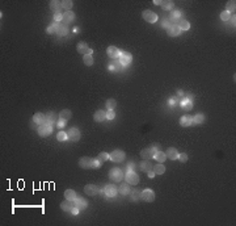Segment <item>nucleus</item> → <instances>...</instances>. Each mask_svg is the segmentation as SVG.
Segmentation results:
<instances>
[{"label":"nucleus","instance_id":"052dcab7","mask_svg":"<svg viewBox=\"0 0 236 226\" xmlns=\"http://www.w3.org/2000/svg\"><path fill=\"white\" fill-rule=\"evenodd\" d=\"M153 3H155L156 5H160V1H159V0H155V1H153Z\"/></svg>","mask_w":236,"mask_h":226},{"label":"nucleus","instance_id":"2eb2a0df","mask_svg":"<svg viewBox=\"0 0 236 226\" xmlns=\"http://www.w3.org/2000/svg\"><path fill=\"white\" fill-rule=\"evenodd\" d=\"M104 191H105V197H114L117 195L118 189L114 187V185H106V187L104 188Z\"/></svg>","mask_w":236,"mask_h":226},{"label":"nucleus","instance_id":"473e14b6","mask_svg":"<svg viewBox=\"0 0 236 226\" xmlns=\"http://www.w3.org/2000/svg\"><path fill=\"white\" fill-rule=\"evenodd\" d=\"M118 191H119V193L121 195H129V192H130V188H129V184L127 183H123V184H121L119 185V188H118Z\"/></svg>","mask_w":236,"mask_h":226},{"label":"nucleus","instance_id":"423d86ee","mask_svg":"<svg viewBox=\"0 0 236 226\" xmlns=\"http://www.w3.org/2000/svg\"><path fill=\"white\" fill-rule=\"evenodd\" d=\"M51 132H53V128H51L50 124H42L38 126V133L41 137H47L50 136Z\"/></svg>","mask_w":236,"mask_h":226},{"label":"nucleus","instance_id":"a211bd4d","mask_svg":"<svg viewBox=\"0 0 236 226\" xmlns=\"http://www.w3.org/2000/svg\"><path fill=\"white\" fill-rule=\"evenodd\" d=\"M180 124H181V126H190V125H194L193 124V117L192 116H184V117H181L180 118Z\"/></svg>","mask_w":236,"mask_h":226},{"label":"nucleus","instance_id":"603ef678","mask_svg":"<svg viewBox=\"0 0 236 226\" xmlns=\"http://www.w3.org/2000/svg\"><path fill=\"white\" fill-rule=\"evenodd\" d=\"M178 100H180L178 97H173V99H169V100H168V104H169V105H174V104H176V103L178 101Z\"/></svg>","mask_w":236,"mask_h":226},{"label":"nucleus","instance_id":"13d9d810","mask_svg":"<svg viewBox=\"0 0 236 226\" xmlns=\"http://www.w3.org/2000/svg\"><path fill=\"white\" fill-rule=\"evenodd\" d=\"M152 147H153V149H155V150H156V151H159V150H160V145H157V143H155V145H153V146H152Z\"/></svg>","mask_w":236,"mask_h":226},{"label":"nucleus","instance_id":"39448f33","mask_svg":"<svg viewBox=\"0 0 236 226\" xmlns=\"http://www.w3.org/2000/svg\"><path fill=\"white\" fill-rule=\"evenodd\" d=\"M109 178H110L111 182H121V180L123 179V174L118 167H114V168H111L110 172H109Z\"/></svg>","mask_w":236,"mask_h":226},{"label":"nucleus","instance_id":"7ed1b4c3","mask_svg":"<svg viewBox=\"0 0 236 226\" xmlns=\"http://www.w3.org/2000/svg\"><path fill=\"white\" fill-rule=\"evenodd\" d=\"M126 158V154L122 150H114L111 154H109V159L113 160L114 163H119V162H123Z\"/></svg>","mask_w":236,"mask_h":226},{"label":"nucleus","instance_id":"aec40b11","mask_svg":"<svg viewBox=\"0 0 236 226\" xmlns=\"http://www.w3.org/2000/svg\"><path fill=\"white\" fill-rule=\"evenodd\" d=\"M33 120H34V122H35V124L42 125V124L46 122V116H45L43 113H35L34 117H33Z\"/></svg>","mask_w":236,"mask_h":226},{"label":"nucleus","instance_id":"4d7b16f0","mask_svg":"<svg viewBox=\"0 0 236 226\" xmlns=\"http://www.w3.org/2000/svg\"><path fill=\"white\" fill-rule=\"evenodd\" d=\"M177 96H178V97H182V96H184V91H182V90H178V91H177Z\"/></svg>","mask_w":236,"mask_h":226},{"label":"nucleus","instance_id":"6e6552de","mask_svg":"<svg viewBox=\"0 0 236 226\" xmlns=\"http://www.w3.org/2000/svg\"><path fill=\"white\" fill-rule=\"evenodd\" d=\"M142 16H143V19L147 21V23H156L157 21V15L155 13V12H152V11H144L143 12V15H142Z\"/></svg>","mask_w":236,"mask_h":226},{"label":"nucleus","instance_id":"6e6d98bb","mask_svg":"<svg viewBox=\"0 0 236 226\" xmlns=\"http://www.w3.org/2000/svg\"><path fill=\"white\" fill-rule=\"evenodd\" d=\"M163 26H164V28H169V23H168V20H164V21H163Z\"/></svg>","mask_w":236,"mask_h":226},{"label":"nucleus","instance_id":"5fc2aeb1","mask_svg":"<svg viewBox=\"0 0 236 226\" xmlns=\"http://www.w3.org/2000/svg\"><path fill=\"white\" fill-rule=\"evenodd\" d=\"M79 212H80V210H79L76 206H74V208H72V210H71V213H72V214H77Z\"/></svg>","mask_w":236,"mask_h":226},{"label":"nucleus","instance_id":"ea45409f","mask_svg":"<svg viewBox=\"0 0 236 226\" xmlns=\"http://www.w3.org/2000/svg\"><path fill=\"white\" fill-rule=\"evenodd\" d=\"M62 8L66 9V12L69 11L72 8V1L71 0H64V1H62Z\"/></svg>","mask_w":236,"mask_h":226},{"label":"nucleus","instance_id":"20e7f679","mask_svg":"<svg viewBox=\"0 0 236 226\" xmlns=\"http://www.w3.org/2000/svg\"><path fill=\"white\" fill-rule=\"evenodd\" d=\"M132 61V57L131 54L127 53V51H121L119 53V57H118V62L121 63V66H127L131 63Z\"/></svg>","mask_w":236,"mask_h":226},{"label":"nucleus","instance_id":"58836bf2","mask_svg":"<svg viewBox=\"0 0 236 226\" xmlns=\"http://www.w3.org/2000/svg\"><path fill=\"white\" fill-rule=\"evenodd\" d=\"M116 106H117V101H116L114 99H109L108 101H106V108H108V111H113Z\"/></svg>","mask_w":236,"mask_h":226},{"label":"nucleus","instance_id":"f3484780","mask_svg":"<svg viewBox=\"0 0 236 226\" xmlns=\"http://www.w3.org/2000/svg\"><path fill=\"white\" fill-rule=\"evenodd\" d=\"M165 155H167V158H169L171 160H176L178 159V152L174 147H169L167 152H165Z\"/></svg>","mask_w":236,"mask_h":226},{"label":"nucleus","instance_id":"f8f14e48","mask_svg":"<svg viewBox=\"0 0 236 226\" xmlns=\"http://www.w3.org/2000/svg\"><path fill=\"white\" fill-rule=\"evenodd\" d=\"M75 206L79 210H84V209H87V205H88V203H87V200H84L83 197H76L75 198Z\"/></svg>","mask_w":236,"mask_h":226},{"label":"nucleus","instance_id":"7c9ffc66","mask_svg":"<svg viewBox=\"0 0 236 226\" xmlns=\"http://www.w3.org/2000/svg\"><path fill=\"white\" fill-rule=\"evenodd\" d=\"M46 116V122L45 124H55V121H56V117H55V113H53V112H49L47 114H45Z\"/></svg>","mask_w":236,"mask_h":226},{"label":"nucleus","instance_id":"f257e3e1","mask_svg":"<svg viewBox=\"0 0 236 226\" xmlns=\"http://www.w3.org/2000/svg\"><path fill=\"white\" fill-rule=\"evenodd\" d=\"M79 166H80L81 168H100V167H101V162L98 159L84 157V158H80Z\"/></svg>","mask_w":236,"mask_h":226},{"label":"nucleus","instance_id":"e433bc0d","mask_svg":"<svg viewBox=\"0 0 236 226\" xmlns=\"http://www.w3.org/2000/svg\"><path fill=\"white\" fill-rule=\"evenodd\" d=\"M83 62L85 66H92L93 65V58L92 55H89V54H85V55L83 57Z\"/></svg>","mask_w":236,"mask_h":226},{"label":"nucleus","instance_id":"8fccbe9b","mask_svg":"<svg viewBox=\"0 0 236 226\" xmlns=\"http://www.w3.org/2000/svg\"><path fill=\"white\" fill-rule=\"evenodd\" d=\"M114 117H116V113H114L113 111H108V113H106V118H108V120H113Z\"/></svg>","mask_w":236,"mask_h":226},{"label":"nucleus","instance_id":"a18cd8bd","mask_svg":"<svg viewBox=\"0 0 236 226\" xmlns=\"http://www.w3.org/2000/svg\"><path fill=\"white\" fill-rule=\"evenodd\" d=\"M229 17H231V15H229L227 11H223L222 13H220V19H222L223 21H228Z\"/></svg>","mask_w":236,"mask_h":226},{"label":"nucleus","instance_id":"0eeeda50","mask_svg":"<svg viewBox=\"0 0 236 226\" xmlns=\"http://www.w3.org/2000/svg\"><path fill=\"white\" fill-rule=\"evenodd\" d=\"M140 198L147 201V203H152V201L155 200V193H153V191H151V189H144L140 193Z\"/></svg>","mask_w":236,"mask_h":226},{"label":"nucleus","instance_id":"f03ea898","mask_svg":"<svg viewBox=\"0 0 236 226\" xmlns=\"http://www.w3.org/2000/svg\"><path fill=\"white\" fill-rule=\"evenodd\" d=\"M126 180V183L127 184H131V185H137L139 183V176L137 175V172H134L132 170H127V172H126V175L123 176Z\"/></svg>","mask_w":236,"mask_h":226},{"label":"nucleus","instance_id":"72a5a7b5","mask_svg":"<svg viewBox=\"0 0 236 226\" xmlns=\"http://www.w3.org/2000/svg\"><path fill=\"white\" fill-rule=\"evenodd\" d=\"M160 5H161V8H164V9H172L174 4L171 0H164V1H160Z\"/></svg>","mask_w":236,"mask_h":226},{"label":"nucleus","instance_id":"b1692460","mask_svg":"<svg viewBox=\"0 0 236 226\" xmlns=\"http://www.w3.org/2000/svg\"><path fill=\"white\" fill-rule=\"evenodd\" d=\"M153 158L156 159L157 163H163V162L167 159V155H165V152H163L161 150H159V151H156V152H155Z\"/></svg>","mask_w":236,"mask_h":226},{"label":"nucleus","instance_id":"ddd939ff","mask_svg":"<svg viewBox=\"0 0 236 226\" xmlns=\"http://www.w3.org/2000/svg\"><path fill=\"white\" fill-rule=\"evenodd\" d=\"M100 189L97 188V185H93V184H88L85 185V188H84V192H85L88 196H95V195L98 193Z\"/></svg>","mask_w":236,"mask_h":226},{"label":"nucleus","instance_id":"bf43d9fd","mask_svg":"<svg viewBox=\"0 0 236 226\" xmlns=\"http://www.w3.org/2000/svg\"><path fill=\"white\" fill-rule=\"evenodd\" d=\"M229 19H231V24L235 26V15H234V17H229Z\"/></svg>","mask_w":236,"mask_h":226},{"label":"nucleus","instance_id":"412c9836","mask_svg":"<svg viewBox=\"0 0 236 226\" xmlns=\"http://www.w3.org/2000/svg\"><path fill=\"white\" fill-rule=\"evenodd\" d=\"M119 53H121V50H118L116 46H109L108 47V55L110 58H113V59L119 57Z\"/></svg>","mask_w":236,"mask_h":226},{"label":"nucleus","instance_id":"de8ad7c7","mask_svg":"<svg viewBox=\"0 0 236 226\" xmlns=\"http://www.w3.org/2000/svg\"><path fill=\"white\" fill-rule=\"evenodd\" d=\"M178 159H180V162L185 163V162H187V154H185V152H182V154H178Z\"/></svg>","mask_w":236,"mask_h":226},{"label":"nucleus","instance_id":"1a4fd4ad","mask_svg":"<svg viewBox=\"0 0 236 226\" xmlns=\"http://www.w3.org/2000/svg\"><path fill=\"white\" fill-rule=\"evenodd\" d=\"M155 152H156V150L153 147H147V149H143V150L140 151V157L146 160H150L151 158H153Z\"/></svg>","mask_w":236,"mask_h":226},{"label":"nucleus","instance_id":"c756f323","mask_svg":"<svg viewBox=\"0 0 236 226\" xmlns=\"http://www.w3.org/2000/svg\"><path fill=\"white\" fill-rule=\"evenodd\" d=\"M153 172L156 174V175H163V174L165 172V167L163 166L161 163H159V164H156V166H153Z\"/></svg>","mask_w":236,"mask_h":226},{"label":"nucleus","instance_id":"37998d69","mask_svg":"<svg viewBox=\"0 0 236 226\" xmlns=\"http://www.w3.org/2000/svg\"><path fill=\"white\" fill-rule=\"evenodd\" d=\"M119 65H121L119 62H114V63H111V65L109 66V70H110V71H118V70H119Z\"/></svg>","mask_w":236,"mask_h":226},{"label":"nucleus","instance_id":"4c0bfd02","mask_svg":"<svg viewBox=\"0 0 236 226\" xmlns=\"http://www.w3.org/2000/svg\"><path fill=\"white\" fill-rule=\"evenodd\" d=\"M205 120V117L201 114V113H198V114H195L194 117H193V124L194 125H198V124H202Z\"/></svg>","mask_w":236,"mask_h":226},{"label":"nucleus","instance_id":"4be33fe9","mask_svg":"<svg viewBox=\"0 0 236 226\" xmlns=\"http://www.w3.org/2000/svg\"><path fill=\"white\" fill-rule=\"evenodd\" d=\"M176 25H177L181 30H187V29H190V24H189V21H186L185 19H180V20L177 21Z\"/></svg>","mask_w":236,"mask_h":226},{"label":"nucleus","instance_id":"a878e982","mask_svg":"<svg viewBox=\"0 0 236 226\" xmlns=\"http://www.w3.org/2000/svg\"><path fill=\"white\" fill-rule=\"evenodd\" d=\"M64 197L67 198V200H71V201H75V198L77 197L76 192L72 191V189H67V191L64 192Z\"/></svg>","mask_w":236,"mask_h":226},{"label":"nucleus","instance_id":"6ab92c4d","mask_svg":"<svg viewBox=\"0 0 236 226\" xmlns=\"http://www.w3.org/2000/svg\"><path fill=\"white\" fill-rule=\"evenodd\" d=\"M105 118H106V113L104 111H97L93 114V120H95L96 122H102Z\"/></svg>","mask_w":236,"mask_h":226},{"label":"nucleus","instance_id":"f704fd0d","mask_svg":"<svg viewBox=\"0 0 236 226\" xmlns=\"http://www.w3.org/2000/svg\"><path fill=\"white\" fill-rule=\"evenodd\" d=\"M181 19V13L178 11H172L171 13V17H169V20L171 21H174V23H177L178 20Z\"/></svg>","mask_w":236,"mask_h":226},{"label":"nucleus","instance_id":"79ce46f5","mask_svg":"<svg viewBox=\"0 0 236 226\" xmlns=\"http://www.w3.org/2000/svg\"><path fill=\"white\" fill-rule=\"evenodd\" d=\"M58 33L59 36H64V34H67V26L66 25H63V24H60L59 25V28H58Z\"/></svg>","mask_w":236,"mask_h":226},{"label":"nucleus","instance_id":"dca6fc26","mask_svg":"<svg viewBox=\"0 0 236 226\" xmlns=\"http://www.w3.org/2000/svg\"><path fill=\"white\" fill-rule=\"evenodd\" d=\"M74 206H75V203H74V201L67 200V198H66V200L63 201L62 204H60V208H62L63 210H66V212H71Z\"/></svg>","mask_w":236,"mask_h":226},{"label":"nucleus","instance_id":"9d476101","mask_svg":"<svg viewBox=\"0 0 236 226\" xmlns=\"http://www.w3.org/2000/svg\"><path fill=\"white\" fill-rule=\"evenodd\" d=\"M67 137L69 141L76 142V141H79V138H80V132H79L76 128H71L67 132Z\"/></svg>","mask_w":236,"mask_h":226},{"label":"nucleus","instance_id":"c85d7f7f","mask_svg":"<svg viewBox=\"0 0 236 226\" xmlns=\"http://www.w3.org/2000/svg\"><path fill=\"white\" fill-rule=\"evenodd\" d=\"M74 17H75V13L72 11H67L63 13V20H64L66 23H71V21L74 20Z\"/></svg>","mask_w":236,"mask_h":226},{"label":"nucleus","instance_id":"c03bdc74","mask_svg":"<svg viewBox=\"0 0 236 226\" xmlns=\"http://www.w3.org/2000/svg\"><path fill=\"white\" fill-rule=\"evenodd\" d=\"M108 159H109L108 152H100V154H98V160L100 162H104V160H108Z\"/></svg>","mask_w":236,"mask_h":226},{"label":"nucleus","instance_id":"bb28decb","mask_svg":"<svg viewBox=\"0 0 236 226\" xmlns=\"http://www.w3.org/2000/svg\"><path fill=\"white\" fill-rule=\"evenodd\" d=\"M59 117L62 118V120H69V118L72 117V113H71V111H69V109H63L62 112L59 113Z\"/></svg>","mask_w":236,"mask_h":226},{"label":"nucleus","instance_id":"864d4df0","mask_svg":"<svg viewBox=\"0 0 236 226\" xmlns=\"http://www.w3.org/2000/svg\"><path fill=\"white\" fill-rule=\"evenodd\" d=\"M155 175H156V174L153 172V170H150V171H148V178H150V179L155 178Z\"/></svg>","mask_w":236,"mask_h":226},{"label":"nucleus","instance_id":"09e8293b","mask_svg":"<svg viewBox=\"0 0 236 226\" xmlns=\"http://www.w3.org/2000/svg\"><path fill=\"white\" fill-rule=\"evenodd\" d=\"M131 196H132V200L137 201L138 198H140V193H139L137 189H134V191H132V193H131Z\"/></svg>","mask_w":236,"mask_h":226},{"label":"nucleus","instance_id":"4468645a","mask_svg":"<svg viewBox=\"0 0 236 226\" xmlns=\"http://www.w3.org/2000/svg\"><path fill=\"white\" fill-rule=\"evenodd\" d=\"M167 33L171 37H176V36H178L181 33V29L178 28L176 24H173V25H169V28H167Z\"/></svg>","mask_w":236,"mask_h":226},{"label":"nucleus","instance_id":"a19ab883","mask_svg":"<svg viewBox=\"0 0 236 226\" xmlns=\"http://www.w3.org/2000/svg\"><path fill=\"white\" fill-rule=\"evenodd\" d=\"M56 139H58L59 142H64L66 139H68L67 133H64V132H59L58 134H56Z\"/></svg>","mask_w":236,"mask_h":226},{"label":"nucleus","instance_id":"c9c22d12","mask_svg":"<svg viewBox=\"0 0 236 226\" xmlns=\"http://www.w3.org/2000/svg\"><path fill=\"white\" fill-rule=\"evenodd\" d=\"M58 28H59V24L54 21V24H51V25L49 26V28H47V30H46V32L49 33V34H53L54 32H58Z\"/></svg>","mask_w":236,"mask_h":226},{"label":"nucleus","instance_id":"49530a36","mask_svg":"<svg viewBox=\"0 0 236 226\" xmlns=\"http://www.w3.org/2000/svg\"><path fill=\"white\" fill-rule=\"evenodd\" d=\"M62 20H63V15L60 13V12L54 15V21H55V23H59V21H62Z\"/></svg>","mask_w":236,"mask_h":226},{"label":"nucleus","instance_id":"5701e85b","mask_svg":"<svg viewBox=\"0 0 236 226\" xmlns=\"http://www.w3.org/2000/svg\"><path fill=\"white\" fill-rule=\"evenodd\" d=\"M50 8L53 9L55 13H58L62 8V1H58V0H51L50 1Z\"/></svg>","mask_w":236,"mask_h":226},{"label":"nucleus","instance_id":"2f4dec72","mask_svg":"<svg viewBox=\"0 0 236 226\" xmlns=\"http://www.w3.org/2000/svg\"><path fill=\"white\" fill-rule=\"evenodd\" d=\"M181 106H182L184 111H190V109H192V106H193V103L185 97V99L181 101Z\"/></svg>","mask_w":236,"mask_h":226},{"label":"nucleus","instance_id":"9b49d317","mask_svg":"<svg viewBox=\"0 0 236 226\" xmlns=\"http://www.w3.org/2000/svg\"><path fill=\"white\" fill-rule=\"evenodd\" d=\"M77 51H79L80 54H83V55H85V54H89V55H92V53H93V50L87 46L85 42H79V45H77Z\"/></svg>","mask_w":236,"mask_h":226},{"label":"nucleus","instance_id":"3c124183","mask_svg":"<svg viewBox=\"0 0 236 226\" xmlns=\"http://www.w3.org/2000/svg\"><path fill=\"white\" fill-rule=\"evenodd\" d=\"M56 126L60 128V129H62V128H64L66 126V120H62V118H60L58 122H56Z\"/></svg>","mask_w":236,"mask_h":226},{"label":"nucleus","instance_id":"393cba45","mask_svg":"<svg viewBox=\"0 0 236 226\" xmlns=\"http://www.w3.org/2000/svg\"><path fill=\"white\" fill-rule=\"evenodd\" d=\"M139 166H140V170H142V171H144V172H148L150 170H152V168H153V166L151 164V162H150V160H146V159L142 162V163L139 164Z\"/></svg>","mask_w":236,"mask_h":226},{"label":"nucleus","instance_id":"cd10ccee","mask_svg":"<svg viewBox=\"0 0 236 226\" xmlns=\"http://www.w3.org/2000/svg\"><path fill=\"white\" fill-rule=\"evenodd\" d=\"M236 3H235V0H229L228 3H227V5H226V8H227V12H228L229 15L231 13H235V9H236Z\"/></svg>","mask_w":236,"mask_h":226}]
</instances>
